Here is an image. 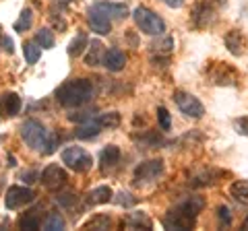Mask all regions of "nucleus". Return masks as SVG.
<instances>
[{"label": "nucleus", "mask_w": 248, "mask_h": 231, "mask_svg": "<svg viewBox=\"0 0 248 231\" xmlns=\"http://www.w3.org/2000/svg\"><path fill=\"white\" fill-rule=\"evenodd\" d=\"M89 45V40H87V35L85 33H79L75 37V40L71 42V45H68V54H71V56H81V54L85 52V48H87Z\"/></svg>", "instance_id": "obj_25"}, {"label": "nucleus", "mask_w": 248, "mask_h": 231, "mask_svg": "<svg viewBox=\"0 0 248 231\" xmlns=\"http://www.w3.org/2000/svg\"><path fill=\"white\" fill-rule=\"evenodd\" d=\"M99 124H102V128H116L120 124V114L118 112H110V114H102L99 116Z\"/></svg>", "instance_id": "obj_33"}, {"label": "nucleus", "mask_w": 248, "mask_h": 231, "mask_svg": "<svg viewBox=\"0 0 248 231\" xmlns=\"http://www.w3.org/2000/svg\"><path fill=\"white\" fill-rule=\"evenodd\" d=\"M58 2H73V0H58Z\"/></svg>", "instance_id": "obj_46"}, {"label": "nucleus", "mask_w": 248, "mask_h": 231, "mask_svg": "<svg viewBox=\"0 0 248 231\" xmlns=\"http://www.w3.org/2000/svg\"><path fill=\"white\" fill-rule=\"evenodd\" d=\"M31 23H33V13H31V9H25L21 13L19 21L15 23V31H27L31 27Z\"/></svg>", "instance_id": "obj_32"}, {"label": "nucleus", "mask_w": 248, "mask_h": 231, "mask_svg": "<svg viewBox=\"0 0 248 231\" xmlns=\"http://www.w3.org/2000/svg\"><path fill=\"white\" fill-rule=\"evenodd\" d=\"M211 79L215 85H236L238 74H236L234 68H230L226 62H223V64L217 66V71L211 72Z\"/></svg>", "instance_id": "obj_14"}, {"label": "nucleus", "mask_w": 248, "mask_h": 231, "mask_svg": "<svg viewBox=\"0 0 248 231\" xmlns=\"http://www.w3.org/2000/svg\"><path fill=\"white\" fill-rule=\"evenodd\" d=\"M230 194L234 196L238 202L242 204H248V182L246 180H238L230 186Z\"/></svg>", "instance_id": "obj_23"}, {"label": "nucleus", "mask_w": 248, "mask_h": 231, "mask_svg": "<svg viewBox=\"0 0 248 231\" xmlns=\"http://www.w3.org/2000/svg\"><path fill=\"white\" fill-rule=\"evenodd\" d=\"M203 206H205V200L203 198H201V196H190V198H186L184 202L178 204L174 211L182 213L184 217H188V219H197V215L203 211Z\"/></svg>", "instance_id": "obj_11"}, {"label": "nucleus", "mask_w": 248, "mask_h": 231, "mask_svg": "<svg viewBox=\"0 0 248 231\" xmlns=\"http://www.w3.org/2000/svg\"><path fill=\"white\" fill-rule=\"evenodd\" d=\"M68 118L73 122H87V120H93L95 116H93V112H83V114H71Z\"/></svg>", "instance_id": "obj_40"}, {"label": "nucleus", "mask_w": 248, "mask_h": 231, "mask_svg": "<svg viewBox=\"0 0 248 231\" xmlns=\"http://www.w3.org/2000/svg\"><path fill=\"white\" fill-rule=\"evenodd\" d=\"M219 175V172H211V169H207V172H201V173H197L195 178L190 180V184L195 188H201V186H207V184H213L215 182V178Z\"/></svg>", "instance_id": "obj_27"}, {"label": "nucleus", "mask_w": 248, "mask_h": 231, "mask_svg": "<svg viewBox=\"0 0 248 231\" xmlns=\"http://www.w3.org/2000/svg\"><path fill=\"white\" fill-rule=\"evenodd\" d=\"M217 217H219V223L223 227H230L232 225V213H230V209L226 204H221L219 209H217Z\"/></svg>", "instance_id": "obj_37"}, {"label": "nucleus", "mask_w": 248, "mask_h": 231, "mask_svg": "<svg viewBox=\"0 0 248 231\" xmlns=\"http://www.w3.org/2000/svg\"><path fill=\"white\" fill-rule=\"evenodd\" d=\"M153 52H157V54H172V50H174V37H170V35H166V37H161V40H157L153 45Z\"/></svg>", "instance_id": "obj_30"}, {"label": "nucleus", "mask_w": 248, "mask_h": 231, "mask_svg": "<svg viewBox=\"0 0 248 231\" xmlns=\"http://www.w3.org/2000/svg\"><path fill=\"white\" fill-rule=\"evenodd\" d=\"M164 169H166V165H164V161L161 159L143 161V163L135 169V186H141V184L157 180L159 175L164 173Z\"/></svg>", "instance_id": "obj_6"}, {"label": "nucleus", "mask_w": 248, "mask_h": 231, "mask_svg": "<svg viewBox=\"0 0 248 231\" xmlns=\"http://www.w3.org/2000/svg\"><path fill=\"white\" fill-rule=\"evenodd\" d=\"M2 45H4V50L6 52H9V54H13V40H11V37L9 35H2Z\"/></svg>", "instance_id": "obj_43"}, {"label": "nucleus", "mask_w": 248, "mask_h": 231, "mask_svg": "<svg viewBox=\"0 0 248 231\" xmlns=\"http://www.w3.org/2000/svg\"><path fill=\"white\" fill-rule=\"evenodd\" d=\"M21 180H23V182H27V184H31V182L40 180V173H37V172H25V173L21 175Z\"/></svg>", "instance_id": "obj_41"}, {"label": "nucleus", "mask_w": 248, "mask_h": 231, "mask_svg": "<svg viewBox=\"0 0 248 231\" xmlns=\"http://www.w3.org/2000/svg\"><path fill=\"white\" fill-rule=\"evenodd\" d=\"M99 13H104L108 19H116V21H122V19H126L128 17V9H126V4H114V2H97V4H93Z\"/></svg>", "instance_id": "obj_12"}, {"label": "nucleus", "mask_w": 248, "mask_h": 231, "mask_svg": "<svg viewBox=\"0 0 248 231\" xmlns=\"http://www.w3.org/2000/svg\"><path fill=\"white\" fill-rule=\"evenodd\" d=\"M124 223H126L128 227H133V229H141V227H143V229H151V227H153L151 219L147 217L145 213H130Z\"/></svg>", "instance_id": "obj_22"}, {"label": "nucleus", "mask_w": 248, "mask_h": 231, "mask_svg": "<svg viewBox=\"0 0 248 231\" xmlns=\"http://www.w3.org/2000/svg\"><path fill=\"white\" fill-rule=\"evenodd\" d=\"M133 19L137 23V27L141 29L145 35H164L166 31V23L157 13H153L147 6H137L133 13Z\"/></svg>", "instance_id": "obj_3"}, {"label": "nucleus", "mask_w": 248, "mask_h": 231, "mask_svg": "<svg viewBox=\"0 0 248 231\" xmlns=\"http://www.w3.org/2000/svg\"><path fill=\"white\" fill-rule=\"evenodd\" d=\"M112 196H114V192H112L110 186H97L87 194V204H91V206L106 204V202H110L112 200Z\"/></svg>", "instance_id": "obj_19"}, {"label": "nucleus", "mask_w": 248, "mask_h": 231, "mask_svg": "<svg viewBox=\"0 0 248 231\" xmlns=\"http://www.w3.org/2000/svg\"><path fill=\"white\" fill-rule=\"evenodd\" d=\"M9 165H11V167L17 165V163H15V157H9Z\"/></svg>", "instance_id": "obj_44"}, {"label": "nucleus", "mask_w": 248, "mask_h": 231, "mask_svg": "<svg viewBox=\"0 0 248 231\" xmlns=\"http://www.w3.org/2000/svg\"><path fill=\"white\" fill-rule=\"evenodd\" d=\"M120 161V149L116 147V144H108V147L102 149L99 153V163H102V169H112L114 165H118Z\"/></svg>", "instance_id": "obj_16"}, {"label": "nucleus", "mask_w": 248, "mask_h": 231, "mask_svg": "<svg viewBox=\"0 0 248 231\" xmlns=\"http://www.w3.org/2000/svg\"><path fill=\"white\" fill-rule=\"evenodd\" d=\"M35 200V192L31 188H25V186H11L9 192H6L4 196V204L6 209H21V206H25L29 202H33Z\"/></svg>", "instance_id": "obj_7"}, {"label": "nucleus", "mask_w": 248, "mask_h": 231, "mask_svg": "<svg viewBox=\"0 0 248 231\" xmlns=\"http://www.w3.org/2000/svg\"><path fill=\"white\" fill-rule=\"evenodd\" d=\"M93 95H95V89H93V83L89 79L66 81L56 89L58 103L64 107H81L87 101H91Z\"/></svg>", "instance_id": "obj_1"}, {"label": "nucleus", "mask_w": 248, "mask_h": 231, "mask_svg": "<svg viewBox=\"0 0 248 231\" xmlns=\"http://www.w3.org/2000/svg\"><path fill=\"white\" fill-rule=\"evenodd\" d=\"M62 163L66 167L75 169V172L83 173V172H89L93 167V157L81 147H66L62 151Z\"/></svg>", "instance_id": "obj_4"}, {"label": "nucleus", "mask_w": 248, "mask_h": 231, "mask_svg": "<svg viewBox=\"0 0 248 231\" xmlns=\"http://www.w3.org/2000/svg\"><path fill=\"white\" fill-rule=\"evenodd\" d=\"M21 229H27V231H37L40 229V217H37V211H29L21 217L19 221Z\"/></svg>", "instance_id": "obj_26"}, {"label": "nucleus", "mask_w": 248, "mask_h": 231, "mask_svg": "<svg viewBox=\"0 0 248 231\" xmlns=\"http://www.w3.org/2000/svg\"><path fill=\"white\" fill-rule=\"evenodd\" d=\"M21 136L23 141L27 143L29 149L40 151L44 155H50L56 149V136H52L48 130L44 128L42 122L37 120H27L25 124L21 126Z\"/></svg>", "instance_id": "obj_2"}, {"label": "nucleus", "mask_w": 248, "mask_h": 231, "mask_svg": "<svg viewBox=\"0 0 248 231\" xmlns=\"http://www.w3.org/2000/svg\"><path fill=\"white\" fill-rule=\"evenodd\" d=\"M157 122H159L161 130H170V128H172V118H170V112L166 110L164 105L157 107Z\"/></svg>", "instance_id": "obj_34"}, {"label": "nucleus", "mask_w": 248, "mask_h": 231, "mask_svg": "<svg viewBox=\"0 0 248 231\" xmlns=\"http://www.w3.org/2000/svg\"><path fill=\"white\" fill-rule=\"evenodd\" d=\"M102 62H104V66H106L110 72H120L122 68H124V64H126V56H124L122 50L110 48L108 52H104Z\"/></svg>", "instance_id": "obj_9"}, {"label": "nucleus", "mask_w": 248, "mask_h": 231, "mask_svg": "<svg viewBox=\"0 0 248 231\" xmlns=\"http://www.w3.org/2000/svg\"><path fill=\"white\" fill-rule=\"evenodd\" d=\"M19 110H21V97L17 93H4L0 97V114L17 116Z\"/></svg>", "instance_id": "obj_17"}, {"label": "nucleus", "mask_w": 248, "mask_h": 231, "mask_svg": "<svg viewBox=\"0 0 248 231\" xmlns=\"http://www.w3.org/2000/svg\"><path fill=\"white\" fill-rule=\"evenodd\" d=\"M40 54H42V45L37 42H27L23 45V56H25L27 64H35L40 60Z\"/></svg>", "instance_id": "obj_24"}, {"label": "nucleus", "mask_w": 248, "mask_h": 231, "mask_svg": "<svg viewBox=\"0 0 248 231\" xmlns=\"http://www.w3.org/2000/svg\"><path fill=\"white\" fill-rule=\"evenodd\" d=\"M192 225H195V219H188V217H184L182 213H178V211H170L168 213V217L164 219V227L166 229H178V231H184V229H190Z\"/></svg>", "instance_id": "obj_13"}, {"label": "nucleus", "mask_w": 248, "mask_h": 231, "mask_svg": "<svg viewBox=\"0 0 248 231\" xmlns=\"http://www.w3.org/2000/svg\"><path fill=\"white\" fill-rule=\"evenodd\" d=\"M99 132H102V124H99V120H87L83 122V124L75 130V136L81 138V141H89V138H95L99 136Z\"/></svg>", "instance_id": "obj_15"}, {"label": "nucleus", "mask_w": 248, "mask_h": 231, "mask_svg": "<svg viewBox=\"0 0 248 231\" xmlns=\"http://www.w3.org/2000/svg\"><path fill=\"white\" fill-rule=\"evenodd\" d=\"M166 6H170V9H180V6L184 4V0H161Z\"/></svg>", "instance_id": "obj_42"}, {"label": "nucleus", "mask_w": 248, "mask_h": 231, "mask_svg": "<svg viewBox=\"0 0 248 231\" xmlns=\"http://www.w3.org/2000/svg\"><path fill=\"white\" fill-rule=\"evenodd\" d=\"M35 42L40 43L44 50H50V48H54V35H52L50 29H40V31L35 33Z\"/></svg>", "instance_id": "obj_31"}, {"label": "nucleus", "mask_w": 248, "mask_h": 231, "mask_svg": "<svg viewBox=\"0 0 248 231\" xmlns=\"http://www.w3.org/2000/svg\"><path fill=\"white\" fill-rule=\"evenodd\" d=\"M66 180H68L66 172L56 163H50L40 175V182L44 184L46 188H60V186H64L66 184Z\"/></svg>", "instance_id": "obj_8"}, {"label": "nucleus", "mask_w": 248, "mask_h": 231, "mask_svg": "<svg viewBox=\"0 0 248 231\" xmlns=\"http://www.w3.org/2000/svg\"><path fill=\"white\" fill-rule=\"evenodd\" d=\"M174 101H176L178 107H180V112L186 116V118L199 120V118H203V116H205L203 103H201L192 93H186V91H176V93H174Z\"/></svg>", "instance_id": "obj_5"}, {"label": "nucleus", "mask_w": 248, "mask_h": 231, "mask_svg": "<svg viewBox=\"0 0 248 231\" xmlns=\"http://www.w3.org/2000/svg\"><path fill=\"white\" fill-rule=\"evenodd\" d=\"M44 229L46 231H62L64 229V219L60 213H50L48 219L44 221Z\"/></svg>", "instance_id": "obj_29"}, {"label": "nucleus", "mask_w": 248, "mask_h": 231, "mask_svg": "<svg viewBox=\"0 0 248 231\" xmlns=\"http://www.w3.org/2000/svg\"><path fill=\"white\" fill-rule=\"evenodd\" d=\"M139 143H141L143 147H147V149H157V147H161V144H166V141L157 132H147V134H143L141 138H139Z\"/></svg>", "instance_id": "obj_28"}, {"label": "nucleus", "mask_w": 248, "mask_h": 231, "mask_svg": "<svg viewBox=\"0 0 248 231\" xmlns=\"http://www.w3.org/2000/svg\"><path fill=\"white\" fill-rule=\"evenodd\" d=\"M89 48V54H87V58H85V64L87 66H97L99 62H102V58H104V45L102 42H91V45H87Z\"/></svg>", "instance_id": "obj_21"}, {"label": "nucleus", "mask_w": 248, "mask_h": 231, "mask_svg": "<svg viewBox=\"0 0 248 231\" xmlns=\"http://www.w3.org/2000/svg\"><path fill=\"white\" fill-rule=\"evenodd\" d=\"M56 202L62 204V206H71L73 202H77V196L73 194V192H66V194H58V196H56Z\"/></svg>", "instance_id": "obj_39"}, {"label": "nucleus", "mask_w": 248, "mask_h": 231, "mask_svg": "<svg viewBox=\"0 0 248 231\" xmlns=\"http://www.w3.org/2000/svg\"><path fill=\"white\" fill-rule=\"evenodd\" d=\"M116 202H118L120 206H124V209H130V206H135L137 204V198L130 194V192H118V194H116Z\"/></svg>", "instance_id": "obj_35"}, {"label": "nucleus", "mask_w": 248, "mask_h": 231, "mask_svg": "<svg viewBox=\"0 0 248 231\" xmlns=\"http://www.w3.org/2000/svg\"><path fill=\"white\" fill-rule=\"evenodd\" d=\"M89 25H91V31H95L99 35H108L112 29V21L106 17L104 13H99L95 6H91L89 11Z\"/></svg>", "instance_id": "obj_10"}, {"label": "nucleus", "mask_w": 248, "mask_h": 231, "mask_svg": "<svg viewBox=\"0 0 248 231\" xmlns=\"http://www.w3.org/2000/svg\"><path fill=\"white\" fill-rule=\"evenodd\" d=\"M226 48L230 50L232 56H240V54L244 52V37H242V33L236 31V29L228 31V35H226Z\"/></svg>", "instance_id": "obj_20"}, {"label": "nucleus", "mask_w": 248, "mask_h": 231, "mask_svg": "<svg viewBox=\"0 0 248 231\" xmlns=\"http://www.w3.org/2000/svg\"><path fill=\"white\" fill-rule=\"evenodd\" d=\"M244 229H248V217H246V221H244Z\"/></svg>", "instance_id": "obj_45"}, {"label": "nucleus", "mask_w": 248, "mask_h": 231, "mask_svg": "<svg viewBox=\"0 0 248 231\" xmlns=\"http://www.w3.org/2000/svg\"><path fill=\"white\" fill-rule=\"evenodd\" d=\"M234 128H236V132H238V134H244V136H248V116H244V118H238V120H234Z\"/></svg>", "instance_id": "obj_38"}, {"label": "nucleus", "mask_w": 248, "mask_h": 231, "mask_svg": "<svg viewBox=\"0 0 248 231\" xmlns=\"http://www.w3.org/2000/svg\"><path fill=\"white\" fill-rule=\"evenodd\" d=\"M192 23H195L197 27L211 25V23H213V9L207 2H201L195 9V13H192Z\"/></svg>", "instance_id": "obj_18"}, {"label": "nucleus", "mask_w": 248, "mask_h": 231, "mask_svg": "<svg viewBox=\"0 0 248 231\" xmlns=\"http://www.w3.org/2000/svg\"><path fill=\"white\" fill-rule=\"evenodd\" d=\"M110 223H112L110 217H106V215H97V217L91 219L85 227H87V229H108V227H110Z\"/></svg>", "instance_id": "obj_36"}]
</instances>
